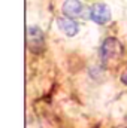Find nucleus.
Wrapping results in <instances>:
<instances>
[{
    "instance_id": "5",
    "label": "nucleus",
    "mask_w": 127,
    "mask_h": 128,
    "mask_svg": "<svg viewBox=\"0 0 127 128\" xmlns=\"http://www.w3.org/2000/svg\"><path fill=\"white\" fill-rule=\"evenodd\" d=\"M57 26H58V28H60L66 36H69V37L76 36L78 32H79V27H78L76 21H75L73 18H69V16H67V18H58V20H57Z\"/></svg>"
},
{
    "instance_id": "6",
    "label": "nucleus",
    "mask_w": 127,
    "mask_h": 128,
    "mask_svg": "<svg viewBox=\"0 0 127 128\" xmlns=\"http://www.w3.org/2000/svg\"><path fill=\"white\" fill-rule=\"evenodd\" d=\"M121 82H123L124 85H127V72L123 73V76H121Z\"/></svg>"
},
{
    "instance_id": "4",
    "label": "nucleus",
    "mask_w": 127,
    "mask_h": 128,
    "mask_svg": "<svg viewBox=\"0 0 127 128\" xmlns=\"http://www.w3.org/2000/svg\"><path fill=\"white\" fill-rule=\"evenodd\" d=\"M63 14L69 18H84L87 10H85V6L79 2V0H66L63 3V8H61Z\"/></svg>"
},
{
    "instance_id": "1",
    "label": "nucleus",
    "mask_w": 127,
    "mask_h": 128,
    "mask_svg": "<svg viewBox=\"0 0 127 128\" xmlns=\"http://www.w3.org/2000/svg\"><path fill=\"white\" fill-rule=\"evenodd\" d=\"M100 54H102L103 63H106V61H111V60L121 57L123 55V46L115 37H108V39H105V42L100 48Z\"/></svg>"
},
{
    "instance_id": "2",
    "label": "nucleus",
    "mask_w": 127,
    "mask_h": 128,
    "mask_svg": "<svg viewBox=\"0 0 127 128\" xmlns=\"http://www.w3.org/2000/svg\"><path fill=\"white\" fill-rule=\"evenodd\" d=\"M88 16L96 24L102 26V24H106L111 20V10L105 3H94L88 10Z\"/></svg>"
},
{
    "instance_id": "3",
    "label": "nucleus",
    "mask_w": 127,
    "mask_h": 128,
    "mask_svg": "<svg viewBox=\"0 0 127 128\" xmlns=\"http://www.w3.org/2000/svg\"><path fill=\"white\" fill-rule=\"evenodd\" d=\"M27 45L32 52H39L43 48V33L37 26H30L27 30Z\"/></svg>"
}]
</instances>
